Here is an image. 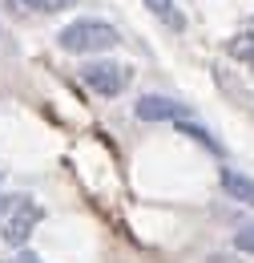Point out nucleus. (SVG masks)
<instances>
[{"label": "nucleus", "instance_id": "3", "mask_svg": "<svg viewBox=\"0 0 254 263\" xmlns=\"http://www.w3.org/2000/svg\"><path fill=\"white\" fill-rule=\"evenodd\" d=\"M36 219H40V206L36 202H29V198H16V206H12V215L4 219V243L8 247H25L29 243L32 227H36Z\"/></svg>", "mask_w": 254, "mask_h": 263}, {"label": "nucleus", "instance_id": "4", "mask_svg": "<svg viewBox=\"0 0 254 263\" xmlns=\"http://www.w3.org/2000/svg\"><path fill=\"white\" fill-rule=\"evenodd\" d=\"M141 122H174V118H186V105L174 98H158V93H145V98L133 105Z\"/></svg>", "mask_w": 254, "mask_h": 263}, {"label": "nucleus", "instance_id": "10", "mask_svg": "<svg viewBox=\"0 0 254 263\" xmlns=\"http://www.w3.org/2000/svg\"><path fill=\"white\" fill-rule=\"evenodd\" d=\"M16 263H40V255H32V251H25V255H20Z\"/></svg>", "mask_w": 254, "mask_h": 263}, {"label": "nucleus", "instance_id": "8", "mask_svg": "<svg viewBox=\"0 0 254 263\" xmlns=\"http://www.w3.org/2000/svg\"><path fill=\"white\" fill-rule=\"evenodd\" d=\"M32 8H40V12H61V8H73L77 0H25Z\"/></svg>", "mask_w": 254, "mask_h": 263}, {"label": "nucleus", "instance_id": "9", "mask_svg": "<svg viewBox=\"0 0 254 263\" xmlns=\"http://www.w3.org/2000/svg\"><path fill=\"white\" fill-rule=\"evenodd\" d=\"M234 247L254 255V227H242V231H238V235H234Z\"/></svg>", "mask_w": 254, "mask_h": 263}, {"label": "nucleus", "instance_id": "5", "mask_svg": "<svg viewBox=\"0 0 254 263\" xmlns=\"http://www.w3.org/2000/svg\"><path fill=\"white\" fill-rule=\"evenodd\" d=\"M222 191L234 198V202L254 206V178L242 174V170H234V166H222Z\"/></svg>", "mask_w": 254, "mask_h": 263}, {"label": "nucleus", "instance_id": "1", "mask_svg": "<svg viewBox=\"0 0 254 263\" xmlns=\"http://www.w3.org/2000/svg\"><path fill=\"white\" fill-rule=\"evenodd\" d=\"M117 41H121L117 29L105 21H73L57 36V45L65 53H109V49H117Z\"/></svg>", "mask_w": 254, "mask_h": 263}, {"label": "nucleus", "instance_id": "6", "mask_svg": "<svg viewBox=\"0 0 254 263\" xmlns=\"http://www.w3.org/2000/svg\"><path fill=\"white\" fill-rule=\"evenodd\" d=\"M145 8H150L158 21H165L174 33H182V29H186V16L178 12V4H174V0H145Z\"/></svg>", "mask_w": 254, "mask_h": 263}, {"label": "nucleus", "instance_id": "2", "mask_svg": "<svg viewBox=\"0 0 254 263\" xmlns=\"http://www.w3.org/2000/svg\"><path fill=\"white\" fill-rule=\"evenodd\" d=\"M129 81H133V69L121 65V61H93L85 69V85L101 98H121Z\"/></svg>", "mask_w": 254, "mask_h": 263}, {"label": "nucleus", "instance_id": "7", "mask_svg": "<svg viewBox=\"0 0 254 263\" xmlns=\"http://www.w3.org/2000/svg\"><path fill=\"white\" fill-rule=\"evenodd\" d=\"M230 53H234L238 61H246V65L254 69V36H250V33H238L234 41H230Z\"/></svg>", "mask_w": 254, "mask_h": 263}, {"label": "nucleus", "instance_id": "11", "mask_svg": "<svg viewBox=\"0 0 254 263\" xmlns=\"http://www.w3.org/2000/svg\"><path fill=\"white\" fill-rule=\"evenodd\" d=\"M0 263H4V259H0Z\"/></svg>", "mask_w": 254, "mask_h": 263}]
</instances>
